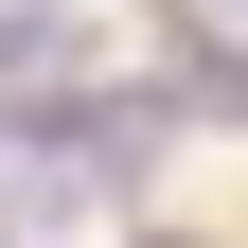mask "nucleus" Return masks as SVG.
Returning a JSON list of instances; mask_svg holds the SVG:
<instances>
[{
	"label": "nucleus",
	"instance_id": "nucleus-1",
	"mask_svg": "<svg viewBox=\"0 0 248 248\" xmlns=\"http://www.w3.org/2000/svg\"><path fill=\"white\" fill-rule=\"evenodd\" d=\"M53 53H71V18L53 0H0V71H53Z\"/></svg>",
	"mask_w": 248,
	"mask_h": 248
},
{
	"label": "nucleus",
	"instance_id": "nucleus-2",
	"mask_svg": "<svg viewBox=\"0 0 248 248\" xmlns=\"http://www.w3.org/2000/svg\"><path fill=\"white\" fill-rule=\"evenodd\" d=\"M160 18H195V36H248V0H160Z\"/></svg>",
	"mask_w": 248,
	"mask_h": 248
},
{
	"label": "nucleus",
	"instance_id": "nucleus-3",
	"mask_svg": "<svg viewBox=\"0 0 248 248\" xmlns=\"http://www.w3.org/2000/svg\"><path fill=\"white\" fill-rule=\"evenodd\" d=\"M0 177H18V107H0Z\"/></svg>",
	"mask_w": 248,
	"mask_h": 248
},
{
	"label": "nucleus",
	"instance_id": "nucleus-4",
	"mask_svg": "<svg viewBox=\"0 0 248 248\" xmlns=\"http://www.w3.org/2000/svg\"><path fill=\"white\" fill-rule=\"evenodd\" d=\"M142 248H177V231H142Z\"/></svg>",
	"mask_w": 248,
	"mask_h": 248
}]
</instances>
